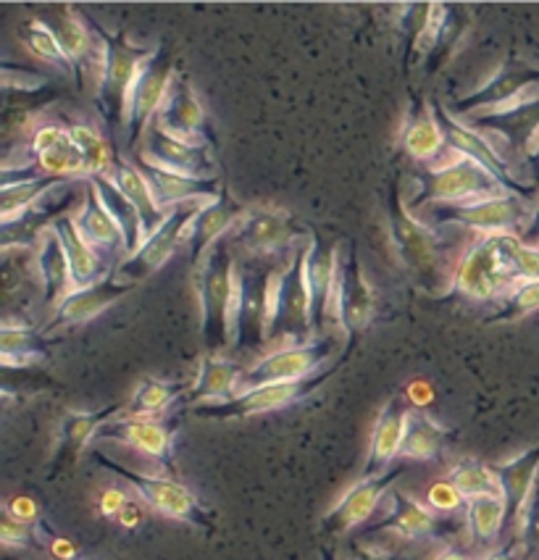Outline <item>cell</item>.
Here are the masks:
<instances>
[{
	"label": "cell",
	"mask_w": 539,
	"mask_h": 560,
	"mask_svg": "<svg viewBox=\"0 0 539 560\" xmlns=\"http://www.w3.org/2000/svg\"><path fill=\"white\" fill-rule=\"evenodd\" d=\"M408 413H411V408H408L406 397L400 395L389 397L387 406L379 410L372 432V442H368V455L366 464H363L361 479L382 477V474H387L389 468H392V460L400 458Z\"/></svg>",
	"instance_id": "obj_22"
},
{
	"label": "cell",
	"mask_w": 539,
	"mask_h": 560,
	"mask_svg": "<svg viewBox=\"0 0 539 560\" xmlns=\"http://www.w3.org/2000/svg\"><path fill=\"white\" fill-rule=\"evenodd\" d=\"M537 208L526 203L524 195H495V198L471 200L460 206H434L429 213H421L434 230L443 226H456L464 232H477L479 237L484 234H518L526 237V230L535 221Z\"/></svg>",
	"instance_id": "obj_5"
},
{
	"label": "cell",
	"mask_w": 539,
	"mask_h": 560,
	"mask_svg": "<svg viewBox=\"0 0 539 560\" xmlns=\"http://www.w3.org/2000/svg\"><path fill=\"white\" fill-rule=\"evenodd\" d=\"M434 560H471V556H469V552H464V550H456V547H447V550L440 552V556Z\"/></svg>",
	"instance_id": "obj_54"
},
{
	"label": "cell",
	"mask_w": 539,
	"mask_h": 560,
	"mask_svg": "<svg viewBox=\"0 0 539 560\" xmlns=\"http://www.w3.org/2000/svg\"><path fill=\"white\" fill-rule=\"evenodd\" d=\"M245 366L239 361H230V358L219 355H203L200 358L198 376L192 380L190 393L185 397L187 410L208 406V402H224L239 393V380H243Z\"/></svg>",
	"instance_id": "obj_29"
},
{
	"label": "cell",
	"mask_w": 539,
	"mask_h": 560,
	"mask_svg": "<svg viewBox=\"0 0 539 560\" xmlns=\"http://www.w3.org/2000/svg\"><path fill=\"white\" fill-rule=\"evenodd\" d=\"M134 284L121 282L116 273L101 279V282L90 284V288L74 290L71 295L54 311V318L48 322V327L43 329V335L48 337L50 331L77 327V324H87L103 314V311L112 308L114 303H119L121 298L132 290Z\"/></svg>",
	"instance_id": "obj_21"
},
{
	"label": "cell",
	"mask_w": 539,
	"mask_h": 560,
	"mask_svg": "<svg viewBox=\"0 0 539 560\" xmlns=\"http://www.w3.org/2000/svg\"><path fill=\"white\" fill-rule=\"evenodd\" d=\"M77 226L84 234L90 245L95 247L101 256H106L114 266H119L127 258V240L121 226L116 224L106 206H103L101 195H97L95 185L90 179H84V198L80 211L74 213Z\"/></svg>",
	"instance_id": "obj_24"
},
{
	"label": "cell",
	"mask_w": 539,
	"mask_h": 560,
	"mask_svg": "<svg viewBox=\"0 0 539 560\" xmlns=\"http://www.w3.org/2000/svg\"><path fill=\"white\" fill-rule=\"evenodd\" d=\"M400 148L406 155H411L415 164L421 166H437L443 161V153L447 151V140L440 124L437 106L421 97L408 108L406 121H402L400 132Z\"/></svg>",
	"instance_id": "obj_23"
},
{
	"label": "cell",
	"mask_w": 539,
	"mask_h": 560,
	"mask_svg": "<svg viewBox=\"0 0 539 560\" xmlns=\"http://www.w3.org/2000/svg\"><path fill=\"white\" fill-rule=\"evenodd\" d=\"M447 481H450L456 490L464 494L466 503L473 498H484V494H503L500 492V481L495 477V471H492V466H484L479 464V460H460L450 468V474H447Z\"/></svg>",
	"instance_id": "obj_41"
},
{
	"label": "cell",
	"mask_w": 539,
	"mask_h": 560,
	"mask_svg": "<svg viewBox=\"0 0 539 560\" xmlns=\"http://www.w3.org/2000/svg\"><path fill=\"white\" fill-rule=\"evenodd\" d=\"M440 526H443L440 513L419 503L408 492L392 490L385 498V513L376 521L372 532L392 534L395 539H402V542H426V539L437 537Z\"/></svg>",
	"instance_id": "obj_20"
},
{
	"label": "cell",
	"mask_w": 539,
	"mask_h": 560,
	"mask_svg": "<svg viewBox=\"0 0 539 560\" xmlns=\"http://www.w3.org/2000/svg\"><path fill=\"white\" fill-rule=\"evenodd\" d=\"M524 155L526 161H539V119L529 129V135L524 137Z\"/></svg>",
	"instance_id": "obj_51"
},
{
	"label": "cell",
	"mask_w": 539,
	"mask_h": 560,
	"mask_svg": "<svg viewBox=\"0 0 539 560\" xmlns=\"http://www.w3.org/2000/svg\"><path fill=\"white\" fill-rule=\"evenodd\" d=\"M321 560H337V552L332 547H321Z\"/></svg>",
	"instance_id": "obj_55"
},
{
	"label": "cell",
	"mask_w": 539,
	"mask_h": 560,
	"mask_svg": "<svg viewBox=\"0 0 539 560\" xmlns=\"http://www.w3.org/2000/svg\"><path fill=\"white\" fill-rule=\"evenodd\" d=\"M335 348V337H316L314 342H295L288 348H279L245 369L243 380H239V393L263 387V384L297 382L318 374L332 363Z\"/></svg>",
	"instance_id": "obj_10"
},
{
	"label": "cell",
	"mask_w": 539,
	"mask_h": 560,
	"mask_svg": "<svg viewBox=\"0 0 539 560\" xmlns=\"http://www.w3.org/2000/svg\"><path fill=\"white\" fill-rule=\"evenodd\" d=\"M174 80V61L164 43L155 45L153 56L148 58L145 67L140 69L138 82L127 103V124H125V142L127 148H140L148 127L155 121L161 106H164L168 88Z\"/></svg>",
	"instance_id": "obj_12"
},
{
	"label": "cell",
	"mask_w": 539,
	"mask_h": 560,
	"mask_svg": "<svg viewBox=\"0 0 539 560\" xmlns=\"http://www.w3.org/2000/svg\"><path fill=\"white\" fill-rule=\"evenodd\" d=\"M492 471H495L500 492H503L505 505H508V526L516 532L518 524H522L524 508L529 503L539 479V445L529 447L516 458L503 460V464H492Z\"/></svg>",
	"instance_id": "obj_28"
},
{
	"label": "cell",
	"mask_w": 539,
	"mask_h": 560,
	"mask_svg": "<svg viewBox=\"0 0 539 560\" xmlns=\"http://www.w3.org/2000/svg\"><path fill=\"white\" fill-rule=\"evenodd\" d=\"M524 240L518 234H484L473 243L453 273V292L473 303H492L508 298L518 288L513 277V258Z\"/></svg>",
	"instance_id": "obj_3"
},
{
	"label": "cell",
	"mask_w": 539,
	"mask_h": 560,
	"mask_svg": "<svg viewBox=\"0 0 539 560\" xmlns=\"http://www.w3.org/2000/svg\"><path fill=\"white\" fill-rule=\"evenodd\" d=\"M531 245H537V247H539V237H537V240H535V243H531Z\"/></svg>",
	"instance_id": "obj_56"
},
{
	"label": "cell",
	"mask_w": 539,
	"mask_h": 560,
	"mask_svg": "<svg viewBox=\"0 0 539 560\" xmlns=\"http://www.w3.org/2000/svg\"><path fill=\"white\" fill-rule=\"evenodd\" d=\"M539 311V279L537 282H524L518 284L516 290L505 298L503 308L495 311L487 322L490 324H503V322H516V318H524L529 314Z\"/></svg>",
	"instance_id": "obj_44"
},
{
	"label": "cell",
	"mask_w": 539,
	"mask_h": 560,
	"mask_svg": "<svg viewBox=\"0 0 539 560\" xmlns=\"http://www.w3.org/2000/svg\"><path fill=\"white\" fill-rule=\"evenodd\" d=\"M90 182H93L97 195H101L103 206H106L108 211H112V217L116 219V224H119L121 232H125L127 258L134 256V253L140 250V245L145 243V237H148L145 221H142L140 211L132 203H129L125 195L116 190V187L106 177H90Z\"/></svg>",
	"instance_id": "obj_38"
},
{
	"label": "cell",
	"mask_w": 539,
	"mask_h": 560,
	"mask_svg": "<svg viewBox=\"0 0 539 560\" xmlns=\"http://www.w3.org/2000/svg\"><path fill=\"white\" fill-rule=\"evenodd\" d=\"M179 421L174 419H125L114 416L103 424L95 442H116L129 451L145 455L164 471H174V442H177Z\"/></svg>",
	"instance_id": "obj_15"
},
{
	"label": "cell",
	"mask_w": 539,
	"mask_h": 560,
	"mask_svg": "<svg viewBox=\"0 0 539 560\" xmlns=\"http://www.w3.org/2000/svg\"><path fill=\"white\" fill-rule=\"evenodd\" d=\"M350 560H392V558L385 556V552L374 550V547H361V550L355 552V556Z\"/></svg>",
	"instance_id": "obj_53"
},
{
	"label": "cell",
	"mask_w": 539,
	"mask_h": 560,
	"mask_svg": "<svg viewBox=\"0 0 539 560\" xmlns=\"http://www.w3.org/2000/svg\"><path fill=\"white\" fill-rule=\"evenodd\" d=\"M121 413V406L101 408V410H71L61 419V434H58V464L74 460L90 442L97 440L103 424Z\"/></svg>",
	"instance_id": "obj_33"
},
{
	"label": "cell",
	"mask_w": 539,
	"mask_h": 560,
	"mask_svg": "<svg viewBox=\"0 0 539 560\" xmlns=\"http://www.w3.org/2000/svg\"><path fill=\"white\" fill-rule=\"evenodd\" d=\"M535 80H539V69L529 67V63H500V69L490 77V80L479 84L477 90H471L469 95L458 97L453 114H456L458 119H466V116L479 114V110L508 101V97L522 93L526 84H531Z\"/></svg>",
	"instance_id": "obj_27"
},
{
	"label": "cell",
	"mask_w": 539,
	"mask_h": 560,
	"mask_svg": "<svg viewBox=\"0 0 539 560\" xmlns=\"http://www.w3.org/2000/svg\"><path fill=\"white\" fill-rule=\"evenodd\" d=\"M140 161H148V164L166 168V172H177L195 179L216 177L213 148L181 142L177 137L166 135L155 121L148 127V132L140 142Z\"/></svg>",
	"instance_id": "obj_16"
},
{
	"label": "cell",
	"mask_w": 539,
	"mask_h": 560,
	"mask_svg": "<svg viewBox=\"0 0 539 560\" xmlns=\"http://www.w3.org/2000/svg\"><path fill=\"white\" fill-rule=\"evenodd\" d=\"M516 542L524 545V550L539 552V479L535 485V492H531L529 503L524 508L522 524L516 529Z\"/></svg>",
	"instance_id": "obj_47"
},
{
	"label": "cell",
	"mask_w": 539,
	"mask_h": 560,
	"mask_svg": "<svg viewBox=\"0 0 539 560\" xmlns=\"http://www.w3.org/2000/svg\"><path fill=\"white\" fill-rule=\"evenodd\" d=\"M513 277H516L518 284L524 282H537L539 279V247L522 243L516 250V258H513Z\"/></svg>",
	"instance_id": "obj_49"
},
{
	"label": "cell",
	"mask_w": 539,
	"mask_h": 560,
	"mask_svg": "<svg viewBox=\"0 0 539 560\" xmlns=\"http://www.w3.org/2000/svg\"><path fill=\"white\" fill-rule=\"evenodd\" d=\"M342 361H332L327 369H321L318 374L305 376V380L297 382H284V384H263V387L245 389V393H237L235 397L224 402H208V406L192 408L190 413L198 416V419H211V421H235V419H250V416L271 413V410H282L290 406H297L305 397L327 384L329 376L340 369Z\"/></svg>",
	"instance_id": "obj_8"
},
{
	"label": "cell",
	"mask_w": 539,
	"mask_h": 560,
	"mask_svg": "<svg viewBox=\"0 0 539 560\" xmlns=\"http://www.w3.org/2000/svg\"><path fill=\"white\" fill-rule=\"evenodd\" d=\"M310 234L292 253L288 273L282 282V298H279V327L284 337H295L297 342H314V295L308 282V260H310Z\"/></svg>",
	"instance_id": "obj_14"
},
{
	"label": "cell",
	"mask_w": 539,
	"mask_h": 560,
	"mask_svg": "<svg viewBox=\"0 0 539 560\" xmlns=\"http://www.w3.org/2000/svg\"><path fill=\"white\" fill-rule=\"evenodd\" d=\"M67 132H69V142L74 145V151L80 153L84 164H87L90 177H103V174L112 172L116 164V153L112 142L106 140V135H103L101 129L90 127V124L84 121H74V124H67Z\"/></svg>",
	"instance_id": "obj_39"
},
{
	"label": "cell",
	"mask_w": 539,
	"mask_h": 560,
	"mask_svg": "<svg viewBox=\"0 0 539 560\" xmlns=\"http://www.w3.org/2000/svg\"><path fill=\"white\" fill-rule=\"evenodd\" d=\"M447 442V429L434 421L424 410H411L406 424V438H402L400 460H419V464H432L440 458Z\"/></svg>",
	"instance_id": "obj_35"
},
{
	"label": "cell",
	"mask_w": 539,
	"mask_h": 560,
	"mask_svg": "<svg viewBox=\"0 0 539 560\" xmlns=\"http://www.w3.org/2000/svg\"><path fill=\"white\" fill-rule=\"evenodd\" d=\"M0 539H3L5 547H48L50 532L45 529V524H24V521H19L3 511V518H0Z\"/></svg>",
	"instance_id": "obj_45"
},
{
	"label": "cell",
	"mask_w": 539,
	"mask_h": 560,
	"mask_svg": "<svg viewBox=\"0 0 539 560\" xmlns=\"http://www.w3.org/2000/svg\"><path fill=\"white\" fill-rule=\"evenodd\" d=\"M0 361L3 366H30V363H40L50 358L48 340L43 331L24 327V324H14L5 318L0 327Z\"/></svg>",
	"instance_id": "obj_36"
},
{
	"label": "cell",
	"mask_w": 539,
	"mask_h": 560,
	"mask_svg": "<svg viewBox=\"0 0 539 560\" xmlns=\"http://www.w3.org/2000/svg\"><path fill=\"white\" fill-rule=\"evenodd\" d=\"M206 203L208 200H192V203H181L177 208H172L164 224L140 245V250L116 266V277H119L121 282L138 284L142 279L153 277L155 271L164 269L174 253L187 243V230H190L192 219L198 217V211Z\"/></svg>",
	"instance_id": "obj_11"
},
{
	"label": "cell",
	"mask_w": 539,
	"mask_h": 560,
	"mask_svg": "<svg viewBox=\"0 0 539 560\" xmlns=\"http://www.w3.org/2000/svg\"><path fill=\"white\" fill-rule=\"evenodd\" d=\"M466 526L477 545H492L508 526V505L503 494H484L466 503Z\"/></svg>",
	"instance_id": "obj_37"
},
{
	"label": "cell",
	"mask_w": 539,
	"mask_h": 560,
	"mask_svg": "<svg viewBox=\"0 0 539 560\" xmlns=\"http://www.w3.org/2000/svg\"><path fill=\"white\" fill-rule=\"evenodd\" d=\"M308 237L310 232L297 230V221L288 211H277V208L245 211V217L230 232L232 247H239L243 253H250V256L258 258L290 256Z\"/></svg>",
	"instance_id": "obj_13"
},
{
	"label": "cell",
	"mask_w": 539,
	"mask_h": 560,
	"mask_svg": "<svg viewBox=\"0 0 539 560\" xmlns=\"http://www.w3.org/2000/svg\"><path fill=\"white\" fill-rule=\"evenodd\" d=\"M48 84V77L43 71L14 67V63H3V90L5 93H37V90Z\"/></svg>",
	"instance_id": "obj_46"
},
{
	"label": "cell",
	"mask_w": 539,
	"mask_h": 560,
	"mask_svg": "<svg viewBox=\"0 0 539 560\" xmlns=\"http://www.w3.org/2000/svg\"><path fill=\"white\" fill-rule=\"evenodd\" d=\"M90 27L95 30L97 37H101L103 50H106L95 88L97 110H101V119L106 124L108 135H119L125 132L127 124L129 93H132L140 69L145 67V61L153 56V50L129 43L121 32L114 35V32L103 30L101 24L93 22V19H90Z\"/></svg>",
	"instance_id": "obj_4"
},
{
	"label": "cell",
	"mask_w": 539,
	"mask_h": 560,
	"mask_svg": "<svg viewBox=\"0 0 539 560\" xmlns=\"http://www.w3.org/2000/svg\"><path fill=\"white\" fill-rule=\"evenodd\" d=\"M337 245H324L321 240H310V260H308V282L310 295H314V322L316 329L332 316V292H335V273H337Z\"/></svg>",
	"instance_id": "obj_34"
},
{
	"label": "cell",
	"mask_w": 539,
	"mask_h": 560,
	"mask_svg": "<svg viewBox=\"0 0 539 560\" xmlns=\"http://www.w3.org/2000/svg\"><path fill=\"white\" fill-rule=\"evenodd\" d=\"M138 166L142 168L148 182H151V190L159 200V206L164 211H172L181 203H192V200H213L219 192L224 190L222 179H195V177H185V174L177 172H166V168L148 164V161L138 159Z\"/></svg>",
	"instance_id": "obj_30"
},
{
	"label": "cell",
	"mask_w": 539,
	"mask_h": 560,
	"mask_svg": "<svg viewBox=\"0 0 539 560\" xmlns=\"http://www.w3.org/2000/svg\"><path fill=\"white\" fill-rule=\"evenodd\" d=\"M22 37H24V43H27L32 56L40 58V61H45V63H50V67L61 69L69 80L77 82L74 63L69 61L67 50L61 48V43H58L54 30H50L43 19H30V22L24 24Z\"/></svg>",
	"instance_id": "obj_40"
},
{
	"label": "cell",
	"mask_w": 539,
	"mask_h": 560,
	"mask_svg": "<svg viewBox=\"0 0 539 560\" xmlns=\"http://www.w3.org/2000/svg\"><path fill=\"white\" fill-rule=\"evenodd\" d=\"M230 237L216 243L208 250V256L200 269L195 271V288H198L200 303V335L203 342L211 348V355L216 350L230 348V303H232V282H235V264L232 258Z\"/></svg>",
	"instance_id": "obj_6"
},
{
	"label": "cell",
	"mask_w": 539,
	"mask_h": 560,
	"mask_svg": "<svg viewBox=\"0 0 539 560\" xmlns=\"http://www.w3.org/2000/svg\"><path fill=\"white\" fill-rule=\"evenodd\" d=\"M35 271L43 288V305L56 311L74 292V279H71L69 258L63 253L61 240H58V234L50 224H45L37 232Z\"/></svg>",
	"instance_id": "obj_26"
},
{
	"label": "cell",
	"mask_w": 539,
	"mask_h": 560,
	"mask_svg": "<svg viewBox=\"0 0 539 560\" xmlns=\"http://www.w3.org/2000/svg\"><path fill=\"white\" fill-rule=\"evenodd\" d=\"M155 124L181 142L213 148V132L211 124H208L206 106L185 77L174 74L164 106L155 114Z\"/></svg>",
	"instance_id": "obj_17"
},
{
	"label": "cell",
	"mask_w": 539,
	"mask_h": 560,
	"mask_svg": "<svg viewBox=\"0 0 539 560\" xmlns=\"http://www.w3.org/2000/svg\"><path fill=\"white\" fill-rule=\"evenodd\" d=\"M50 226H54L58 240H61L63 245V253H67L69 258V269H71V279H74V290H82V288H90V284L101 282V279L112 277L116 271V266L108 260L106 256H101V253L95 250L93 245L84 240V234L80 232V226H77V219L74 213H58L50 221Z\"/></svg>",
	"instance_id": "obj_25"
},
{
	"label": "cell",
	"mask_w": 539,
	"mask_h": 560,
	"mask_svg": "<svg viewBox=\"0 0 539 560\" xmlns=\"http://www.w3.org/2000/svg\"><path fill=\"white\" fill-rule=\"evenodd\" d=\"M518 558V542H511L508 547H497L484 560H516Z\"/></svg>",
	"instance_id": "obj_52"
},
{
	"label": "cell",
	"mask_w": 539,
	"mask_h": 560,
	"mask_svg": "<svg viewBox=\"0 0 539 560\" xmlns=\"http://www.w3.org/2000/svg\"><path fill=\"white\" fill-rule=\"evenodd\" d=\"M389 232H392L400 264L419 282L421 290L440 292L453 288V273L456 271L447 266V250L440 230H434L424 219L408 211L402 192H395L392 203H389Z\"/></svg>",
	"instance_id": "obj_2"
},
{
	"label": "cell",
	"mask_w": 539,
	"mask_h": 560,
	"mask_svg": "<svg viewBox=\"0 0 539 560\" xmlns=\"http://www.w3.org/2000/svg\"><path fill=\"white\" fill-rule=\"evenodd\" d=\"M495 195L516 192H511L487 168L473 164L469 159H460V155L450 151L447 161H440L437 166H426L419 174H413V187L411 195L406 198V206L408 211L419 217V213L434 206H460L471 203V200L495 198Z\"/></svg>",
	"instance_id": "obj_1"
},
{
	"label": "cell",
	"mask_w": 539,
	"mask_h": 560,
	"mask_svg": "<svg viewBox=\"0 0 539 560\" xmlns=\"http://www.w3.org/2000/svg\"><path fill=\"white\" fill-rule=\"evenodd\" d=\"M103 177L112 182L116 190H119L129 200V203L138 208L142 221H145L148 237H151V234L159 230L161 224H164L168 211H164V208L159 206V200H155V195L151 190V182H148L145 174H142L138 161H127V159H121V155H116L114 168L108 174H103Z\"/></svg>",
	"instance_id": "obj_31"
},
{
	"label": "cell",
	"mask_w": 539,
	"mask_h": 560,
	"mask_svg": "<svg viewBox=\"0 0 539 560\" xmlns=\"http://www.w3.org/2000/svg\"><path fill=\"white\" fill-rule=\"evenodd\" d=\"M245 217V208L232 198L230 190H224L216 195L213 200L200 208L198 217L192 219L190 230H187V253H190V269L192 273L200 269L208 250L213 245L222 243L224 237H230V232L235 230L237 221Z\"/></svg>",
	"instance_id": "obj_19"
},
{
	"label": "cell",
	"mask_w": 539,
	"mask_h": 560,
	"mask_svg": "<svg viewBox=\"0 0 539 560\" xmlns=\"http://www.w3.org/2000/svg\"><path fill=\"white\" fill-rule=\"evenodd\" d=\"M539 106V80H535L531 84H526L522 93H516L508 101L497 103V106H490L484 110H479V114H471L466 116V124H482V121H497V119H511V116H518L524 114V110Z\"/></svg>",
	"instance_id": "obj_43"
},
{
	"label": "cell",
	"mask_w": 539,
	"mask_h": 560,
	"mask_svg": "<svg viewBox=\"0 0 539 560\" xmlns=\"http://www.w3.org/2000/svg\"><path fill=\"white\" fill-rule=\"evenodd\" d=\"M426 505L432 508L440 516H447V513H456L460 508H466V498L460 494L450 481H434L426 492Z\"/></svg>",
	"instance_id": "obj_48"
},
{
	"label": "cell",
	"mask_w": 539,
	"mask_h": 560,
	"mask_svg": "<svg viewBox=\"0 0 539 560\" xmlns=\"http://www.w3.org/2000/svg\"><path fill=\"white\" fill-rule=\"evenodd\" d=\"M447 22H450V5H443V3L426 5L424 24H421L419 32H415L411 40V67L426 61V58L437 50V45L443 43Z\"/></svg>",
	"instance_id": "obj_42"
},
{
	"label": "cell",
	"mask_w": 539,
	"mask_h": 560,
	"mask_svg": "<svg viewBox=\"0 0 539 560\" xmlns=\"http://www.w3.org/2000/svg\"><path fill=\"white\" fill-rule=\"evenodd\" d=\"M95 460L108 471H114L116 477L125 479L138 498L145 503L148 508H153L155 513L161 516L181 521V524L198 526V529H213V513L200 503L195 494L187 490L181 481L174 477H155V474H145V471H134L119 460L108 458L106 453L95 451Z\"/></svg>",
	"instance_id": "obj_7"
},
{
	"label": "cell",
	"mask_w": 539,
	"mask_h": 560,
	"mask_svg": "<svg viewBox=\"0 0 539 560\" xmlns=\"http://www.w3.org/2000/svg\"><path fill=\"white\" fill-rule=\"evenodd\" d=\"M5 513H11V516L24 521V524H32V526H40L43 518H40V511H37V505L32 503L30 498H14L9 500L3 508Z\"/></svg>",
	"instance_id": "obj_50"
},
{
	"label": "cell",
	"mask_w": 539,
	"mask_h": 560,
	"mask_svg": "<svg viewBox=\"0 0 539 560\" xmlns=\"http://www.w3.org/2000/svg\"><path fill=\"white\" fill-rule=\"evenodd\" d=\"M402 466L389 468L387 474L374 479H359L337 503L329 508L321 526L329 534H348L366 524L374 516L376 508L385 505V498L392 492V485L400 479Z\"/></svg>",
	"instance_id": "obj_18"
},
{
	"label": "cell",
	"mask_w": 539,
	"mask_h": 560,
	"mask_svg": "<svg viewBox=\"0 0 539 560\" xmlns=\"http://www.w3.org/2000/svg\"><path fill=\"white\" fill-rule=\"evenodd\" d=\"M192 382H168V380H142L134 389L132 400L121 406L125 419H168V410L185 402Z\"/></svg>",
	"instance_id": "obj_32"
},
{
	"label": "cell",
	"mask_w": 539,
	"mask_h": 560,
	"mask_svg": "<svg viewBox=\"0 0 539 560\" xmlns=\"http://www.w3.org/2000/svg\"><path fill=\"white\" fill-rule=\"evenodd\" d=\"M379 298L363 273V266L350 240L337 245V273L332 292V318L353 342L374 322Z\"/></svg>",
	"instance_id": "obj_9"
}]
</instances>
